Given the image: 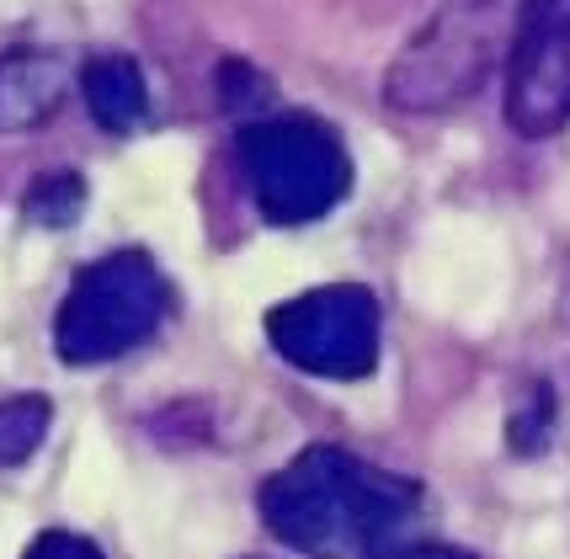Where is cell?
<instances>
[{"instance_id":"cell-12","label":"cell","mask_w":570,"mask_h":559,"mask_svg":"<svg viewBox=\"0 0 570 559\" xmlns=\"http://www.w3.org/2000/svg\"><path fill=\"white\" fill-rule=\"evenodd\" d=\"M549 426H554V394H549V384H533V405L512 415L507 438H512V448L533 453V448H539V442L549 438Z\"/></svg>"},{"instance_id":"cell-11","label":"cell","mask_w":570,"mask_h":559,"mask_svg":"<svg viewBox=\"0 0 570 559\" xmlns=\"http://www.w3.org/2000/svg\"><path fill=\"white\" fill-rule=\"evenodd\" d=\"M219 86H224V107L229 112H246V122L262 118V107L273 101V86H267V75H256L250 65L240 59H229L219 70Z\"/></svg>"},{"instance_id":"cell-4","label":"cell","mask_w":570,"mask_h":559,"mask_svg":"<svg viewBox=\"0 0 570 559\" xmlns=\"http://www.w3.org/2000/svg\"><path fill=\"white\" fill-rule=\"evenodd\" d=\"M171 310L166 272L149 251H112L75 272L70 293L53 315V352L70 367H101L145 346Z\"/></svg>"},{"instance_id":"cell-6","label":"cell","mask_w":570,"mask_h":559,"mask_svg":"<svg viewBox=\"0 0 570 559\" xmlns=\"http://www.w3.org/2000/svg\"><path fill=\"white\" fill-rule=\"evenodd\" d=\"M507 122L522 139H554L570 122V0H522L507 59Z\"/></svg>"},{"instance_id":"cell-9","label":"cell","mask_w":570,"mask_h":559,"mask_svg":"<svg viewBox=\"0 0 570 559\" xmlns=\"http://www.w3.org/2000/svg\"><path fill=\"white\" fill-rule=\"evenodd\" d=\"M49 421H53V405L43 394H11L0 400V469H17L27 463L43 438H49Z\"/></svg>"},{"instance_id":"cell-7","label":"cell","mask_w":570,"mask_h":559,"mask_svg":"<svg viewBox=\"0 0 570 559\" xmlns=\"http://www.w3.org/2000/svg\"><path fill=\"white\" fill-rule=\"evenodd\" d=\"M80 86V70L59 49H17L0 53V139L11 134H32L70 101V91Z\"/></svg>"},{"instance_id":"cell-10","label":"cell","mask_w":570,"mask_h":559,"mask_svg":"<svg viewBox=\"0 0 570 559\" xmlns=\"http://www.w3.org/2000/svg\"><path fill=\"white\" fill-rule=\"evenodd\" d=\"M80 208H86V182H80V170H43L22 197V214L32 224H43V229L75 224Z\"/></svg>"},{"instance_id":"cell-5","label":"cell","mask_w":570,"mask_h":559,"mask_svg":"<svg viewBox=\"0 0 570 559\" xmlns=\"http://www.w3.org/2000/svg\"><path fill=\"white\" fill-rule=\"evenodd\" d=\"M267 341L288 367L331 384H357L379 367L384 315L363 283H325L267 310Z\"/></svg>"},{"instance_id":"cell-3","label":"cell","mask_w":570,"mask_h":559,"mask_svg":"<svg viewBox=\"0 0 570 559\" xmlns=\"http://www.w3.org/2000/svg\"><path fill=\"white\" fill-rule=\"evenodd\" d=\"M240 176L267 224H315L352 193V155L342 134L315 112H273L240 122Z\"/></svg>"},{"instance_id":"cell-1","label":"cell","mask_w":570,"mask_h":559,"mask_svg":"<svg viewBox=\"0 0 570 559\" xmlns=\"http://www.w3.org/2000/svg\"><path fill=\"white\" fill-rule=\"evenodd\" d=\"M262 522L277 543L309 559H373L416 517L422 486L395 469L315 442L262 480Z\"/></svg>"},{"instance_id":"cell-2","label":"cell","mask_w":570,"mask_h":559,"mask_svg":"<svg viewBox=\"0 0 570 559\" xmlns=\"http://www.w3.org/2000/svg\"><path fill=\"white\" fill-rule=\"evenodd\" d=\"M522 0H443L384 75L395 112H448L512 59Z\"/></svg>"},{"instance_id":"cell-14","label":"cell","mask_w":570,"mask_h":559,"mask_svg":"<svg viewBox=\"0 0 570 559\" xmlns=\"http://www.w3.org/2000/svg\"><path fill=\"white\" fill-rule=\"evenodd\" d=\"M373 559H474L470 549H453V543H390L384 555Z\"/></svg>"},{"instance_id":"cell-13","label":"cell","mask_w":570,"mask_h":559,"mask_svg":"<svg viewBox=\"0 0 570 559\" xmlns=\"http://www.w3.org/2000/svg\"><path fill=\"white\" fill-rule=\"evenodd\" d=\"M22 559H101V549L91 543V538L65 533V528H49V533H38L32 543H27Z\"/></svg>"},{"instance_id":"cell-8","label":"cell","mask_w":570,"mask_h":559,"mask_svg":"<svg viewBox=\"0 0 570 559\" xmlns=\"http://www.w3.org/2000/svg\"><path fill=\"white\" fill-rule=\"evenodd\" d=\"M80 101L107 134H134L149 118V86L139 59L128 53H91L80 65Z\"/></svg>"}]
</instances>
